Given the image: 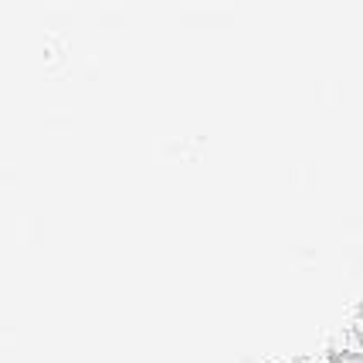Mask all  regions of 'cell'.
<instances>
[{
    "instance_id": "cell-1",
    "label": "cell",
    "mask_w": 363,
    "mask_h": 363,
    "mask_svg": "<svg viewBox=\"0 0 363 363\" xmlns=\"http://www.w3.org/2000/svg\"><path fill=\"white\" fill-rule=\"evenodd\" d=\"M330 363H363V350H330Z\"/></svg>"
},
{
    "instance_id": "cell-2",
    "label": "cell",
    "mask_w": 363,
    "mask_h": 363,
    "mask_svg": "<svg viewBox=\"0 0 363 363\" xmlns=\"http://www.w3.org/2000/svg\"><path fill=\"white\" fill-rule=\"evenodd\" d=\"M353 340L360 343V350H363V330H353Z\"/></svg>"
},
{
    "instance_id": "cell-3",
    "label": "cell",
    "mask_w": 363,
    "mask_h": 363,
    "mask_svg": "<svg viewBox=\"0 0 363 363\" xmlns=\"http://www.w3.org/2000/svg\"><path fill=\"white\" fill-rule=\"evenodd\" d=\"M289 363H309V360H306V357H296V360H289Z\"/></svg>"
}]
</instances>
